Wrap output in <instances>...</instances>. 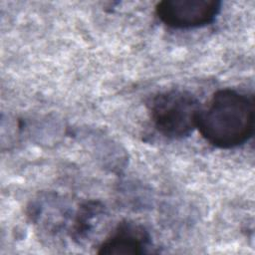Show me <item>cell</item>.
Segmentation results:
<instances>
[{"mask_svg":"<svg viewBox=\"0 0 255 255\" xmlns=\"http://www.w3.org/2000/svg\"><path fill=\"white\" fill-rule=\"evenodd\" d=\"M254 97L222 89L213 94L199 114L197 128L211 145L230 149L248 141L254 133Z\"/></svg>","mask_w":255,"mask_h":255,"instance_id":"cell-1","label":"cell"},{"mask_svg":"<svg viewBox=\"0 0 255 255\" xmlns=\"http://www.w3.org/2000/svg\"><path fill=\"white\" fill-rule=\"evenodd\" d=\"M201 109L193 94L179 89L160 92L148 104V113L156 130L172 139L186 137L197 128Z\"/></svg>","mask_w":255,"mask_h":255,"instance_id":"cell-2","label":"cell"},{"mask_svg":"<svg viewBox=\"0 0 255 255\" xmlns=\"http://www.w3.org/2000/svg\"><path fill=\"white\" fill-rule=\"evenodd\" d=\"M221 10L218 0H163L156 4L155 14L173 29H193L212 23Z\"/></svg>","mask_w":255,"mask_h":255,"instance_id":"cell-3","label":"cell"},{"mask_svg":"<svg viewBox=\"0 0 255 255\" xmlns=\"http://www.w3.org/2000/svg\"><path fill=\"white\" fill-rule=\"evenodd\" d=\"M150 244L148 231L131 220L120 222L99 245V254H142Z\"/></svg>","mask_w":255,"mask_h":255,"instance_id":"cell-4","label":"cell"},{"mask_svg":"<svg viewBox=\"0 0 255 255\" xmlns=\"http://www.w3.org/2000/svg\"><path fill=\"white\" fill-rule=\"evenodd\" d=\"M102 207L99 202L95 201L87 202L81 206V209H79L76 215L73 227V234L76 239L85 237L87 232L92 230L95 220L103 212Z\"/></svg>","mask_w":255,"mask_h":255,"instance_id":"cell-5","label":"cell"}]
</instances>
